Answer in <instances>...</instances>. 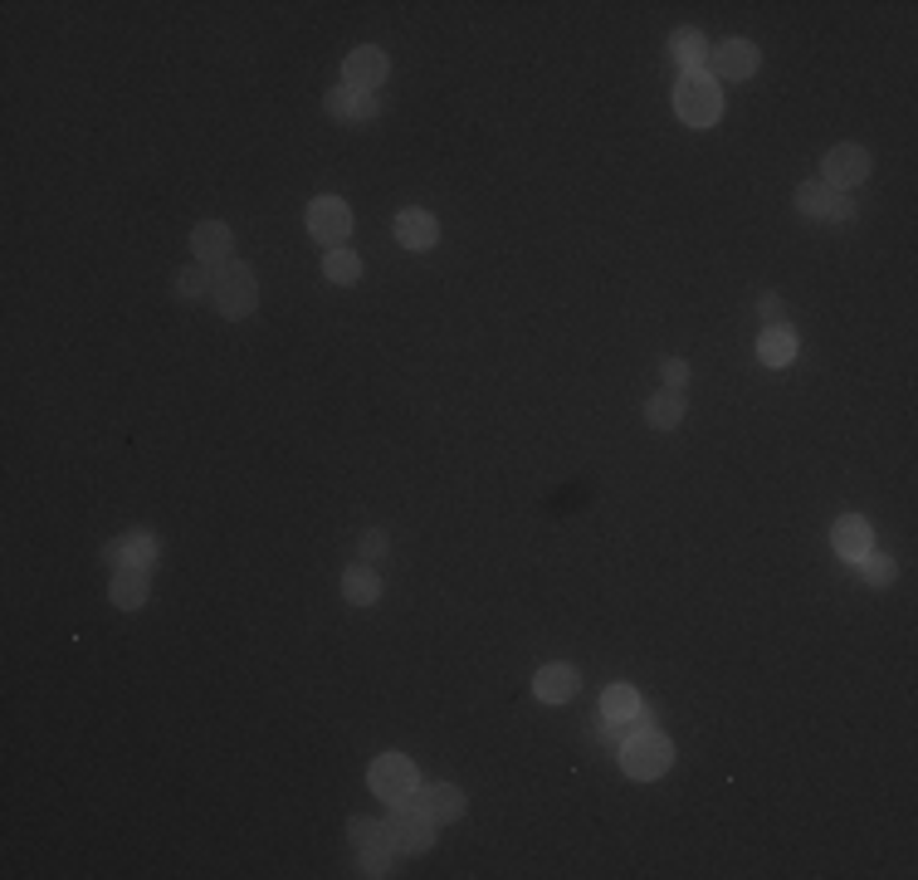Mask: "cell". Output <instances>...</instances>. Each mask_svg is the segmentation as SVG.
<instances>
[{"mask_svg":"<svg viewBox=\"0 0 918 880\" xmlns=\"http://www.w3.org/2000/svg\"><path fill=\"white\" fill-rule=\"evenodd\" d=\"M670 763H674V743L665 739L655 725H636L626 739H620V769H626L630 777H640V783L670 773Z\"/></svg>","mask_w":918,"mask_h":880,"instance_id":"1","label":"cell"},{"mask_svg":"<svg viewBox=\"0 0 918 880\" xmlns=\"http://www.w3.org/2000/svg\"><path fill=\"white\" fill-rule=\"evenodd\" d=\"M674 112L689 122V128H713L723 118V88L709 69H694L679 78L674 88Z\"/></svg>","mask_w":918,"mask_h":880,"instance_id":"2","label":"cell"},{"mask_svg":"<svg viewBox=\"0 0 918 880\" xmlns=\"http://www.w3.org/2000/svg\"><path fill=\"white\" fill-rule=\"evenodd\" d=\"M210 299H215V309H220L225 319H249V313H255V303H259V279H255V269L240 265V259L220 265V269L210 275Z\"/></svg>","mask_w":918,"mask_h":880,"instance_id":"3","label":"cell"},{"mask_svg":"<svg viewBox=\"0 0 918 880\" xmlns=\"http://www.w3.org/2000/svg\"><path fill=\"white\" fill-rule=\"evenodd\" d=\"M371 793L381 797V803H415V793H421V773H415V763L406 759V753H381L377 763H371L367 773Z\"/></svg>","mask_w":918,"mask_h":880,"instance_id":"4","label":"cell"},{"mask_svg":"<svg viewBox=\"0 0 918 880\" xmlns=\"http://www.w3.org/2000/svg\"><path fill=\"white\" fill-rule=\"evenodd\" d=\"M387 841L396 851H430L435 846V817L421 803H396L387 817Z\"/></svg>","mask_w":918,"mask_h":880,"instance_id":"5","label":"cell"},{"mask_svg":"<svg viewBox=\"0 0 918 880\" xmlns=\"http://www.w3.org/2000/svg\"><path fill=\"white\" fill-rule=\"evenodd\" d=\"M797 211H801L807 221H825V225H845V221H855V201H850L845 191L825 186V182H807V186H797Z\"/></svg>","mask_w":918,"mask_h":880,"instance_id":"6","label":"cell"},{"mask_svg":"<svg viewBox=\"0 0 918 880\" xmlns=\"http://www.w3.org/2000/svg\"><path fill=\"white\" fill-rule=\"evenodd\" d=\"M865 176H870V152H865V147L841 142V147H831V152L821 157V182L825 186L850 191V186L865 182Z\"/></svg>","mask_w":918,"mask_h":880,"instance_id":"7","label":"cell"},{"mask_svg":"<svg viewBox=\"0 0 918 880\" xmlns=\"http://www.w3.org/2000/svg\"><path fill=\"white\" fill-rule=\"evenodd\" d=\"M309 235L323 245H333V250H343V240L353 235V211H347V201L337 196H318L309 206Z\"/></svg>","mask_w":918,"mask_h":880,"instance_id":"8","label":"cell"},{"mask_svg":"<svg viewBox=\"0 0 918 880\" xmlns=\"http://www.w3.org/2000/svg\"><path fill=\"white\" fill-rule=\"evenodd\" d=\"M391 64H387V50H377V44H361L343 60V84L357 88V94H377L381 84H387Z\"/></svg>","mask_w":918,"mask_h":880,"instance_id":"9","label":"cell"},{"mask_svg":"<svg viewBox=\"0 0 918 880\" xmlns=\"http://www.w3.org/2000/svg\"><path fill=\"white\" fill-rule=\"evenodd\" d=\"M709 74L719 78H753L757 74V44L753 40H723L709 50Z\"/></svg>","mask_w":918,"mask_h":880,"instance_id":"10","label":"cell"},{"mask_svg":"<svg viewBox=\"0 0 918 880\" xmlns=\"http://www.w3.org/2000/svg\"><path fill=\"white\" fill-rule=\"evenodd\" d=\"M104 558L112 562V568H142V572H152V562H156V538H152V534H142V528H132V534L112 538Z\"/></svg>","mask_w":918,"mask_h":880,"instance_id":"11","label":"cell"},{"mask_svg":"<svg viewBox=\"0 0 918 880\" xmlns=\"http://www.w3.org/2000/svg\"><path fill=\"white\" fill-rule=\"evenodd\" d=\"M601 719H606L611 729H636L645 725V705H640V695L630 690V685H611L606 695H601Z\"/></svg>","mask_w":918,"mask_h":880,"instance_id":"12","label":"cell"},{"mask_svg":"<svg viewBox=\"0 0 918 880\" xmlns=\"http://www.w3.org/2000/svg\"><path fill=\"white\" fill-rule=\"evenodd\" d=\"M191 245H196V259L201 265H230V250H235V235L225 221H201L191 230Z\"/></svg>","mask_w":918,"mask_h":880,"instance_id":"13","label":"cell"},{"mask_svg":"<svg viewBox=\"0 0 918 880\" xmlns=\"http://www.w3.org/2000/svg\"><path fill=\"white\" fill-rule=\"evenodd\" d=\"M831 544H835V552H841L845 562H860L870 548H875V534H870V524L860 514H845V518H835Z\"/></svg>","mask_w":918,"mask_h":880,"instance_id":"14","label":"cell"},{"mask_svg":"<svg viewBox=\"0 0 918 880\" xmlns=\"http://www.w3.org/2000/svg\"><path fill=\"white\" fill-rule=\"evenodd\" d=\"M415 803H421L430 817H435V827H445V822H460L464 817V793L455 783H425L421 793H415Z\"/></svg>","mask_w":918,"mask_h":880,"instance_id":"15","label":"cell"},{"mask_svg":"<svg viewBox=\"0 0 918 880\" xmlns=\"http://www.w3.org/2000/svg\"><path fill=\"white\" fill-rule=\"evenodd\" d=\"M323 108L343 122H367V118H377V94H357V88L337 84V88H327Z\"/></svg>","mask_w":918,"mask_h":880,"instance_id":"16","label":"cell"},{"mask_svg":"<svg viewBox=\"0 0 918 880\" xmlns=\"http://www.w3.org/2000/svg\"><path fill=\"white\" fill-rule=\"evenodd\" d=\"M576 685H582V675H576L566 661H552V665H542V670H538L532 690H538V699H548V705H566V699L576 695Z\"/></svg>","mask_w":918,"mask_h":880,"instance_id":"17","label":"cell"},{"mask_svg":"<svg viewBox=\"0 0 918 880\" xmlns=\"http://www.w3.org/2000/svg\"><path fill=\"white\" fill-rule=\"evenodd\" d=\"M396 240L406 245V250H435V240H440V225L430 211H401L396 216Z\"/></svg>","mask_w":918,"mask_h":880,"instance_id":"18","label":"cell"},{"mask_svg":"<svg viewBox=\"0 0 918 880\" xmlns=\"http://www.w3.org/2000/svg\"><path fill=\"white\" fill-rule=\"evenodd\" d=\"M147 597H152V582H147L142 568H112V602L122 612H138Z\"/></svg>","mask_w":918,"mask_h":880,"instance_id":"19","label":"cell"},{"mask_svg":"<svg viewBox=\"0 0 918 880\" xmlns=\"http://www.w3.org/2000/svg\"><path fill=\"white\" fill-rule=\"evenodd\" d=\"M645 421L655 426V431H674L679 421H684V397H679V391H655L650 401H645Z\"/></svg>","mask_w":918,"mask_h":880,"instance_id":"20","label":"cell"},{"mask_svg":"<svg viewBox=\"0 0 918 880\" xmlns=\"http://www.w3.org/2000/svg\"><path fill=\"white\" fill-rule=\"evenodd\" d=\"M343 597H347L353 607H371V602L381 597V578L367 568V562H357V568H347V572H343Z\"/></svg>","mask_w":918,"mask_h":880,"instance_id":"21","label":"cell"},{"mask_svg":"<svg viewBox=\"0 0 918 880\" xmlns=\"http://www.w3.org/2000/svg\"><path fill=\"white\" fill-rule=\"evenodd\" d=\"M670 54L684 64V74H694V69H704V64H709V40L699 35V30H674Z\"/></svg>","mask_w":918,"mask_h":880,"instance_id":"22","label":"cell"},{"mask_svg":"<svg viewBox=\"0 0 918 880\" xmlns=\"http://www.w3.org/2000/svg\"><path fill=\"white\" fill-rule=\"evenodd\" d=\"M757 357H763L767 367H791V357H797V333L791 329H767L757 337Z\"/></svg>","mask_w":918,"mask_h":880,"instance_id":"23","label":"cell"},{"mask_svg":"<svg viewBox=\"0 0 918 880\" xmlns=\"http://www.w3.org/2000/svg\"><path fill=\"white\" fill-rule=\"evenodd\" d=\"M347 841H353V851H381V846H391L387 841V822H371V817H353L347 822ZM396 851V846H391Z\"/></svg>","mask_w":918,"mask_h":880,"instance_id":"24","label":"cell"},{"mask_svg":"<svg viewBox=\"0 0 918 880\" xmlns=\"http://www.w3.org/2000/svg\"><path fill=\"white\" fill-rule=\"evenodd\" d=\"M323 275L333 279V285H357V279H361V259L353 250H327Z\"/></svg>","mask_w":918,"mask_h":880,"instance_id":"25","label":"cell"},{"mask_svg":"<svg viewBox=\"0 0 918 880\" xmlns=\"http://www.w3.org/2000/svg\"><path fill=\"white\" fill-rule=\"evenodd\" d=\"M860 572H865V582H870V587H889V582H894V572H899V568H894V558H889V552H875V548H870L865 558H860Z\"/></svg>","mask_w":918,"mask_h":880,"instance_id":"26","label":"cell"},{"mask_svg":"<svg viewBox=\"0 0 918 880\" xmlns=\"http://www.w3.org/2000/svg\"><path fill=\"white\" fill-rule=\"evenodd\" d=\"M201 293H210V275L206 265H191L176 275V299H201Z\"/></svg>","mask_w":918,"mask_h":880,"instance_id":"27","label":"cell"},{"mask_svg":"<svg viewBox=\"0 0 918 880\" xmlns=\"http://www.w3.org/2000/svg\"><path fill=\"white\" fill-rule=\"evenodd\" d=\"M387 548L391 544H387V534H381V528H367V534H361V544H357V552H361V562H367V568L377 558H387Z\"/></svg>","mask_w":918,"mask_h":880,"instance_id":"28","label":"cell"},{"mask_svg":"<svg viewBox=\"0 0 918 880\" xmlns=\"http://www.w3.org/2000/svg\"><path fill=\"white\" fill-rule=\"evenodd\" d=\"M757 313H763L767 329H787V323H781L787 319V303H781L777 293H763V299H757Z\"/></svg>","mask_w":918,"mask_h":880,"instance_id":"29","label":"cell"},{"mask_svg":"<svg viewBox=\"0 0 918 880\" xmlns=\"http://www.w3.org/2000/svg\"><path fill=\"white\" fill-rule=\"evenodd\" d=\"M391 846H381V851H361V876H391Z\"/></svg>","mask_w":918,"mask_h":880,"instance_id":"30","label":"cell"},{"mask_svg":"<svg viewBox=\"0 0 918 880\" xmlns=\"http://www.w3.org/2000/svg\"><path fill=\"white\" fill-rule=\"evenodd\" d=\"M684 382H689V367L679 363V357H670V363H665V387H670V391H679V387H684Z\"/></svg>","mask_w":918,"mask_h":880,"instance_id":"31","label":"cell"}]
</instances>
